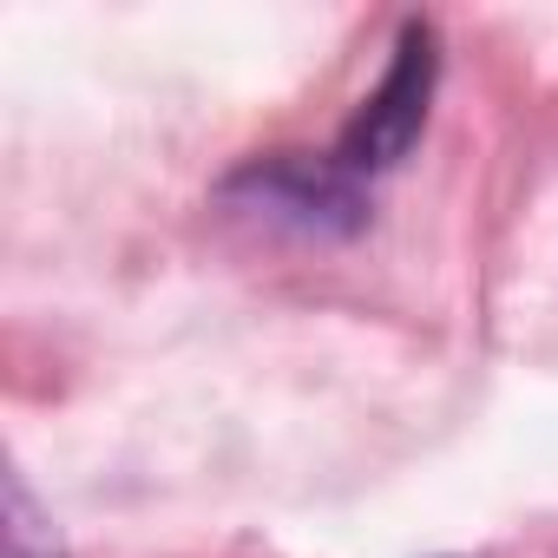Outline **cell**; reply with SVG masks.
I'll return each instance as SVG.
<instances>
[{
  "label": "cell",
  "instance_id": "cell-3",
  "mask_svg": "<svg viewBox=\"0 0 558 558\" xmlns=\"http://www.w3.org/2000/svg\"><path fill=\"white\" fill-rule=\"evenodd\" d=\"M8 512H0V558H66V538L53 525V512H40V499L27 493L21 473H8Z\"/></svg>",
  "mask_w": 558,
  "mask_h": 558
},
{
  "label": "cell",
  "instance_id": "cell-2",
  "mask_svg": "<svg viewBox=\"0 0 558 558\" xmlns=\"http://www.w3.org/2000/svg\"><path fill=\"white\" fill-rule=\"evenodd\" d=\"M230 197H243L250 210H269V217H290L303 230H362V217H368L362 178L349 165H323L310 151H276V158L243 165L230 178Z\"/></svg>",
  "mask_w": 558,
  "mask_h": 558
},
{
  "label": "cell",
  "instance_id": "cell-1",
  "mask_svg": "<svg viewBox=\"0 0 558 558\" xmlns=\"http://www.w3.org/2000/svg\"><path fill=\"white\" fill-rule=\"evenodd\" d=\"M434 80H440V34H434L427 21H408L401 40H395V60H388V73H381V86H375V93L362 99V112L349 119L336 165H349L355 178L401 165V158L414 151L421 125H427Z\"/></svg>",
  "mask_w": 558,
  "mask_h": 558
}]
</instances>
